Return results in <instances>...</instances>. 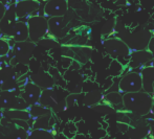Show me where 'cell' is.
Masks as SVG:
<instances>
[{
  "instance_id": "ba28073f",
  "label": "cell",
  "mask_w": 154,
  "mask_h": 139,
  "mask_svg": "<svg viewBox=\"0 0 154 139\" xmlns=\"http://www.w3.org/2000/svg\"><path fill=\"white\" fill-rule=\"evenodd\" d=\"M39 2L37 0H18L15 4V12L17 18L20 19L25 16H31L39 10Z\"/></svg>"
},
{
  "instance_id": "d6986e66",
  "label": "cell",
  "mask_w": 154,
  "mask_h": 139,
  "mask_svg": "<svg viewBox=\"0 0 154 139\" xmlns=\"http://www.w3.org/2000/svg\"><path fill=\"white\" fill-rule=\"evenodd\" d=\"M45 1H47V0H45Z\"/></svg>"
},
{
  "instance_id": "8fae6325",
  "label": "cell",
  "mask_w": 154,
  "mask_h": 139,
  "mask_svg": "<svg viewBox=\"0 0 154 139\" xmlns=\"http://www.w3.org/2000/svg\"><path fill=\"white\" fill-rule=\"evenodd\" d=\"M11 39L15 42H24L29 39V27L26 22L17 21L11 34Z\"/></svg>"
},
{
  "instance_id": "ac0fdd59",
  "label": "cell",
  "mask_w": 154,
  "mask_h": 139,
  "mask_svg": "<svg viewBox=\"0 0 154 139\" xmlns=\"http://www.w3.org/2000/svg\"><path fill=\"white\" fill-rule=\"evenodd\" d=\"M152 93L154 94V82H153V92H152Z\"/></svg>"
},
{
  "instance_id": "5bb4252c",
  "label": "cell",
  "mask_w": 154,
  "mask_h": 139,
  "mask_svg": "<svg viewBox=\"0 0 154 139\" xmlns=\"http://www.w3.org/2000/svg\"><path fill=\"white\" fill-rule=\"evenodd\" d=\"M143 88L148 93L153 92V82H154V67H146L142 72Z\"/></svg>"
},
{
  "instance_id": "e0dca14e",
  "label": "cell",
  "mask_w": 154,
  "mask_h": 139,
  "mask_svg": "<svg viewBox=\"0 0 154 139\" xmlns=\"http://www.w3.org/2000/svg\"><path fill=\"white\" fill-rule=\"evenodd\" d=\"M150 112H151V113H153V114H154V98H153V101H152V106H151Z\"/></svg>"
},
{
  "instance_id": "5b68a950",
  "label": "cell",
  "mask_w": 154,
  "mask_h": 139,
  "mask_svg": "<svg viewBox=\"0 0 154 139\" xmlns=\"http://www.w3.org/2000/svg\"><path fill=\"white\" fill-rule=\"evenodd\" d=\"M151 39V34L147 30L140 29L130 32L127 39H125L126 44L130 49L134 50H143L148 46V43Z\"/></svg>"
},
{
  "instance_id": "277c9868",
  "label": "cell",
  "mask_w": 154,
  "mask_h": 139,
  "mask_svg": "<svg viewBox=\"0 0 154 139\" xmlns=\"http://www.w3.org/2000/svg\"><path fill=\"white\" fill-rule=\"evenodd\" d=\"M143 89V79L142 73L130 72L121 79L119 84L120 93L138 92Z\"/></svg>"
},
{
  "instance_id": "7c38bea8",
  "label": "cell",
  "mask_w": 154,
  "mask_h": 139,
  "mask_svg": "<svg viewBox=\"0 0 154 139\" xmlns=\"http://www.w3.org/2000/svg\"><path fill=\"white\" fill-rule=\"evenodd\" d=\"M131 68H135V67L140 66V65L146 64L147 62L153 58V55L149 50H134L131 51Z\"/></svg>"
},
{
  "instance_id": "7a4b0ae2",
  "label": "cell",
  "mask_w": 154,
  "mask_h": 139,
  "mask_svg": "<svg viewBox=\"0 0 154 139\" xmlns=\"http://www.w3.org/2000/svg\"><path fill=\"white\" fill-rule=\"evenodd\" d=\"M26 24L29 27V39L32 42H38L48 34L47 18L44 15L29 17Z\"/></svg>"
},
{
  "instance_id": "30bf717a",
  "label": "cell",
  "mask_w": 154,
  "mask_h": 139,
  "mask_svg": "<svg viewBox=\"0 0 154 139\" xmlns=\"http://www.w3.org/2000/svg\"><path fill=\"white\" fill-rule=\"evenodd\" d=\"M34 48V43L32 42H17L14 47V51L16 53L17 61L22 63H26L32 56V51Z\"/></svg>"
},
{
  "instance_id": "3957f363",
  "label": "cell",
  "mask_w": 154,
  "mask_h": 139,
  "mask_svg": "<svg viewBox=\"0 0 154 139\" xmlns=\"http://www.w3.org/2000/svg\"><path fill=\"white\" fill-rule=\"evenodd\" d=\"M104 47H105V50L107 51L108 55H110L112 58L118 61L121 59H125L127 61L131 55V50L128 47V45L120 39L112 38L105 41Z\"/></svg>"
},
{
  "instance_id": "9a60e30c",
  "label": "cell",
  "mask_w": 154,
  "mask_h": 139,
  "mask_svg": "<svg viewBox=\"0 0 154 139\" xmlns=\"http://www.w3.org/2000/svg\"><path fill=\"white\" fill-rule=\"evenodd\" d=\"M103 101L105 105L112 107L114 105H119V104L123 103V96L120 92H110L106 95V97L103 99Z\"/></svg>"
},
{
  "instance_id": "8992f818",
  "label": "cell",
  "mask_w": 154,
  "mask_h": 139,
  "mask_svg": "<svg viewBox=\"0 0 154 139\" xmlns=\"http://www.w3.org/2000/svg\"><path fill=\"white\" fill-rule=\"evenodd\" d=\"M68 3L67 0H47L43 10L45 17H63L67 13Z\"/></svg>"
},
{
  "instance_id": "2e32d148",
  "label": "cell",
  "mask_w": 154,
  "mask_h": 139,
  "mask_svg": "<svg viewBox=\"0 0 154 139\" xmlns=\"http://www.w3.org/2000/svg\"><path fill=\"white\" fill-rule=\"evenodd\" d=\"M10 53V43L6 39L0 37V56H4Z\"/></svg>"
},
{
  "instance_id": "6da1fadb",
  "label": "cell",
  "mask_w": 154,
  "mask_h": 139,
  "mask_svg": "<svg viewBox=\"0 0 154 139\" xmlns=\"http://www.w3.org/2000/svg\"><path fill=\"white\" fill-rule=\"evenodd\" d=\"M152 96L148 92H129L124 93L123 104L128 112L138 115H145L150 112L152 106Z\"/></svg>"
},
{
  "instance_id": "52a82bcc",
  "label": "cell",
  "mask_w": 154,
  "mask_h": 139,
  "mask_svg": "<svg viewBox=\"0 0 154 139\" xmlns=\"http://www.w3.org/2000/svg\"><path fill=\"white\" fill-rule=\"evenodd\" d=\"M17 21L18 18L15 12V5H11L8 8H6L2 18L0 19V32H1L0 35L11 37L12 30Z\"/></svg>"
},
{
  "instance_id": "4fadbf2b",
  "label": "cell",
  "mask_w": 154,
  "mask_h": 139,
  "mask_svg": "<svg viewBox=\"0 0 154 139\" xmlns=\"http://www.w3.org/2000/svg\"><path fill=\"white\" fill-rule=\"evenodd\" d=\"M40 89L38 86H36L35 84L29 83V85H26L24 88V91L22 92V97L23 101L26 104H35L40 97Z\"/></svg>"
},
{
  "instance_id": "9c48e42d",
  "label": "cell",
  "mask_w": 154,
  "mask_h": 139,
  "mask_svg": "<svg viewBox=\"0 0 154 139\" xmlns=\"http://www.w3.org/2000/svg\"><path fill=\"white\" fill-rule=\"evenodd\" d=\"M47 26H48V34L51 37L55 38H60L65 35V27H66V22H65L63 17H51L47 19Z\"/></svg>"
}]
</instances>
